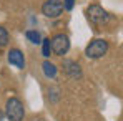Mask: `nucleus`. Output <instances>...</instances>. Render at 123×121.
Instances as JSON below:
<instances>
[{
	"label": "nucleus",
	"mask_w": 123,
	"mask_h": 121,
	"mask_svg": "<svg viewBox=\"0 0 123 121\" xmlns=\"http://www.w3.org/2000/svg\"><path fill=\"white\" fill-rule=\"evenodd\" d=\"M5 115L8 121H23L25 118V108L18 98H10L5 104Z\"/></svg>",
	"instance_id": "f257e3e1"
},
{
	"label": "nucleus",
	"mask_w": 123,
	"mask_h": 121,
	"mask_svg": "<svg viewBox=\"0 0 123 121\" xmlns=\"http://www.w3.org/2000/svg\"><path fill=\"white\" fill-rule=\"evenodd\" d=\"M108 52V41L103 40V38H95L92 40L86 48H85V55L92 60H97V58H102L103 55H106Z\"/></svg>",
	"instance_id": "f03ea898"
},
{
	"label": "nucleus",
	"mask_w": 123,
	"mask_h": 121,
	"mask_svg": "<svg viewBox=\"0 0 123 121\" xmlns=\"http://www.w3.org/2000/svg\"><path fill=\"white\" fill-rule=\"evenodd\" d=\"M50 45H52V53H55L57 57H63L70 50V38L65 33H57L50 40Z\"/></svg>",
	"instance_id": "7ed1b4c3"
},
{
	"label": "nucleus",
	"mask_w": 123,
	"mask_h": 121,
	"mask_svg": "<svg viewBox=\"0 0 123 121\" xmlns=\"http://www.w3.org/2000/svg\"><path fill=\"white\" fill-rule=\"evenodd\" d=\"M86 17H88V22H92L93 25H102V23H106L108 20L106 10H103V7L97 3H93L86 8Z\"/></svg>",
	"instance_id": "20e7f679"
},
{
	"label": "nucleus",
	"mask_w": 123,
	"mask_h": 121,
	"mask_svg": "<svg viewBox=\"0 0 123 121\" xmlns=\"http://www.w3.org/2000/svg\"><path fill=\"white\" fill-rule=\"evenodd\" d=\"M63 12L62 0H45L42 5V13L47 18H58Z\"/></svg>",
	"instance_id": "39448f33"
},
{
	"label": "nucleus",
	"mask_w": 123,
	"mask_h": 121,
	"mask_svg": "<svg viewBox=\"0 0 123 121\" xmlns=\"http://www.w3.org/2000/svg\"><path fill=\"white\" fill-rule=\"evenodd\" d=\"M62 68H63V71L70 76V78H82V66L77 63V61L73 60H63L62 63Z\"/></svg>",
	"instance_id": "423d86ee"
},
{
	"label": "nucleus",
	"mask_w": 123,
	"mask_h": 121,
	"mask_svg": "<svg viewBox=\"0 0 123 121\" xmlns=\"http://www.w3.org/2000/svg\"><path fill=\"white\" fill-rule=\"evenodd\" d=\"M7 60H8L10 65L17 66L18 70H23L25 68V57H23V53H22L18 48H12L7 53Z\"/></svg>",
	"instance_id": "0eeeda50"
},
{
	"label": "nucleus",
	"mask_w": 123,
	"mask_h": 121,
	"mask_svg": "<svg viewBox=\"0 0 123 121\" xmlns=\"http://www.w3.org/2000/svg\"><path fill=\"white\" fill-rule=\"evenodd\" d=\"M42 70H43V75H45L47 78H55L57 73H58L57 66H55L52 61H48V60H45L43 63H42Z\"/></svg>",
	"instance_id": "6e6552de"
},
{
	"label": "nucleus",
	"mask_w": 123,
	"mask_h": 121,
	"mask_svg": "<svg viewBox=\"0 0 123 121\" xmlns=\"http://www.w3.org/2000/svg\"><path fill=\"white\" fill-rule=\"evenodd\" d=\"M25 37H27L28 41H32V43H35V45H38L42 41V35L37 30H27V32H25Z\"/></svg>",
	"instance_id": "1a4fd4ad"
},
{
	"label": "nucleus",
	"mask_w": 123,
	"mask_h": 121,
	"mask_svg": "<svg viewBox=\"0 0 123 121\" xmlns=\"http://www.w3.org/2000/svg\"><path fill=\"white\" fill-rule=\"evenodd\" d=\"M42 43V57L43 58H50L52 55V45H50V38H43Z\"/></svg>",
	"instance_id": "9d476101"
},
{
	"label": "nucleus",
	"mask_w": 123,
	"mask_h": 121,
	"mask_svg": "<svg viewBox=\"0 0 123 121\" xmlns=\"http://www.w3.org/2000/svg\"><path fill=\"white\" fill-rule=\"evenodd\" d=\"M8 41H10V35H8L7 28L0 27V48H2V46H7Z\"/></svg>",
	"instance_id": "9b49d317"
},
{
	"label": "nucleus",
	"mask_w": 123,
	"mask_h": 121,
	"mask_svg": "<svg viewBox=\"0 0 123 121\" xmlns=\"http://www.w3.org/2000/svg\"><path fill=\"white\" fill-rule=\"evenodd\" d=\"M48 98H50L52 103H57V101L60 100V90H58V88H55V86L48 88Z\"/></svg>",
	"instance_id": "f8f14e48"
},
{
	"label": "nucleus",
	"mask_w": 123,
	"mask_h": 121,
	"mask_svg": "<svg viewBox=\"0 0 123 121\" xmlns=\"http://www.w3.org/2000/svg\"><path fill=\"white\" fill-rule=\"evenodd\" d=\"M75 2H77V0H63L62 3H63V8H65V10H72V8L75 7Z\"/></svg>",
	"instance_id": "ddd939ff"
},
{
	"label": "nucleus",
	"mask_w": 123,
	"mask_h": 121,
	"mask_svg": "<svg viewBox=\"0 0 123 121\" xmlns=\"http://www.w3.org/2000/svg\"><path fill=\"white\" fill-rule=\"evenodd\" d=\"M3 120V113H2V111H0V121Z\"/></svg>",
	"instance_id": "4468645a"
}]
</instances>
